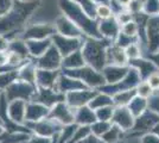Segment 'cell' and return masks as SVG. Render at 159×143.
<instances>
[{
	"mask_svg": "<svg viewBox=\"0 0 159 143\" xmlns=\"http://www.w3.org/2000/svg\"><path fill=\"white\" fill-rule=\"evenodd\" d=\"M141 81V78H140L139 73L135 70L134 68L129 67L127 74L120 80V81L115 82V83H106L103 85L102 87L98 91H102V92H106L107 94L114 95L118 92L121 91H127V89H134L137 87V85Z\"/></svg>",
	"mask_w": 159,
	"mask_h": 143,
	"instance_id": "4",
	"label": "cell"
},
{
	"mask_svg": "<svg viewBox=\"0 0 159 143\" xmlns=\"http://www.w3.org/2000/svg\"><path fill=\"white\" fill-rule=\"evenodd\" d=\"M111 126H112V122L96 119V121L90 125V131H92V134L95 135V136L102 137L107 131H108V129H109Z\"/></svg>",
	"mask_w": 159,
	"mask_h": 143,
	"instance_id": "33",
	"label": "cell"
},
{
	"mask_svg": "<svg viewBox=\"0 0 159 143\" xmlns=\"http://www.w3.org/2000/svg\"><path fill=\"white\" fill-rule=\"evenodd\" d=\"M63 73L74 76L76 79H79L84 83V86L92 89H100L103 85H106L105 78L100 70H96L95 68L84 64L83 67L77 69H71V70H63Z\"/></svg>",
	"mask_w": 159,
	"mask_h": 143,
	"instance_id": "2",
	"label": "cell"
},
{
	"mask_svg": "<svg viewBox=\"0 0 159 143\" xmlns=\"http://www.w3.org/2000/svg\"><path fill=\"white\" fill-rule=\"evenodd\" d=\"M152 132H154V134H157V135L159 136V123H158V124H157V125H156V126H154V128L152 129Z\"/></svg>",
	"mask_w": 159,
	"mask_h": 143,
	"instance_id": "46",
	"label": "cell"
},
{
	"mask_svg": "<svg viewBox=\"0 0 159 143\" xmlns=\"http://www.w3.org/2000/svg\"><path fill=\"white\" fill-rule=\"evenodd\" d=\"M114 106H115V105H109V106H105V107H101V109L95 110L96 119L111 122V121H112V117H113V112H114Z\"/></svg>",
	"mask_w": 159,
	"mask_h": 143,
	"instance_id": "37",
	"label": "cell"
},
{
	"mask_svg": "<svg viewBox=\"0 0 159 143\" xmlns=\"http://www.w3.org/2000/svg\"><path fill=\"white\" fill-rule=\"evenodd\" d=\"M140 143H159V136L152 131L146 132L140 137Z\"/></svg>",
	"mask_w": 159,
	"mask_h": 143,
	"instance_id": "39",
	"label": "cell"
},
{
	"mask_svg": "<svg viewBox=\"0 0 159 143\" xmlns=\"http://www.w3.org/2000/svg\"><path fill=\"white\" fill-rule=\"evenodd\" d=\"M122 132H124V130L120 129L118 125L112 124V126L108 129V131H107L106 134L101 137V138L106 143H116L120 140Z\"/></svg>",
	"mask_w": 159,
	"mask_h": 143,
	"instance_id": "35",
	"label": "cell"
},
{
	"mask_svg": "<svg viewBox=\"0 0 159 143\" xmlns=\"http://www.w3.org/2000/svg\"><path fill=\"white\" fill-rule=\"evenodd\" d=\"M86 64L84 59H83V55L81 50H76L71 54L66 55L63 57V61H62V69L63 70H71V69H77L81 68Z\"/></svg>",
	"mask_w": 159,
	"mask_h": 143,
	"instance_id": "26",
	"label": "cell"
},
{
	"mask_svg": "<svg viewBox=\"0 0 159 143\" xmlns=\"http://www.w3.org/2000/svg\"><path fill=\"white\" fill-rule=\"evenodd\" d=\"M25 143H52V138L39 136V135H36V134H31L29 140Z\"/></svg>",
	"mask_w": 159,
	"mask_h": 143,
	"instance_id": "40",
	"label": "cell"
},
{
	"mask_svg": "<svg viewBox=\"0 0 159 143\" xmlns=\"http://www.w3.org/2000/svg\"><path fill=\"white\" fill-rule=\"evenodd\" d=\"M55 88L57 89L58 92H61V93L66 94V93L76 91V89L88 88V87H86L84 83L81 81V80H79V79H76L74 76H70V75L61 72L60 76L57 79V82L55 85Z\"/></svg>",
	"mask_w": 159,
	"mask_h": 143,
	"instance_id": "16",
	"label": "cell"
},
{
	"mask_svg": "<svg viewBox=\"0 0 159 143\" xmlns=\"http://www.w3.org/2000/svg\"><path fill=\"white\" fill-rule=\"evenodd\" d=\"M31 132L29 131H7L0 135V143H25Z\"/></svg>",
	"mask_w": 159,
	"mask_h": 143,
	"instance_id": "27",
	"label": "cell"
},
{
	"mask_svg": "<svg viewBox=\"0 0 159 143\" xmlns=\"http://www.w3.org/2000/svg\"><path fill=\"white\" fill-rule=\"evenodd\" d=\"M56 34L55 24H32L30 26L25 27L19 37L23 40H44V38H51Z\"/></svg>",
	"mask_w": 159,
	"mask_h": 143,
	"instance_id": "8",
	"label": "cell"
},
{
	"mask_svg": "<svg viewBox=\"0 0 159 143\" xmlns=\"http://www.w3.org/2000/svg\"><path fill=\"white\" fill-rule=\"evenodd\" d=\"M135 92H137V95H140L143 98H151L154 93V91L152 89V87L150 86V83L146 81V80H141V81L135 87Z\"/></svg>",
	"mask_w": 159,
	"mask_h": 143,
	"instance_id": "36",
	"label": "cell"
},
{
	"mask_svg": "<svg viewBox=\"0 0 159 143\" xmlns=\"http://www.w3.org/2000/svg\"><path fill=\"white\" fill-rule=\"evenodd\" d=\"M26 102L25 100H10L8 102V107H7V113L8 118L16 124L19 125H25V116H26Z\"/></svg>",
	"mask_w": 159,
	"mask_h": 143,
	"instance_id": "17",
	"label": "cell"
},
{
	"mask_svg": "<svg viewBox=\"0 0 159 143\" xmlns=\"http://www.w3.org/2000/svg\"><path fill=\"white\" fill-rule=\"evenodd\" d=\"M49 113H50V107H48L44 104L36 102V100H30L26 102L25 124L44 119V118L49 117Z\"/></svg>",
	"mask_w": 159,
	"mask_h": 143,
	"instance_id": "15",
	"label": "cell"
},
{
	"mask_svg": "<svg viewBox=\"0 0 159 143\" xmlns=\"http://www.w3.org/2000/svg\"><path fill=\"white\" fill-rule=\"evenodd\" d=\"M25 125L27 126V129L31 131V134H36V135L44 137H50V138L57 136L61 132L62 128H63L62 124H60L57 121H55L50 117H47V118L37 121V122L26 123Z\"/></svg>",
	"mask_w": 159,
	"mask_h": 143,
	"instance_id": "5",
	"label": "cell"
},
{
	"mask_svg": "<svg viewBox=\"0 0 159 143\" xmlns=\"http://www.w3.org/2000/svg\"><path fill=\"white\" fill-rule=\"evenodd\" d=\"M36 91H37L36 85L24 81V80H20V79H17L4 91V93L6 95L8 102L10 100H16V99L30 102L33 99V97L36 94Z\"/></svg>",
	"mask_w": 159,
	"mask_h": 143,
	"instance_id": "3",
	"label": "cell"
},
{
	"mask_svg": "<svg viewBox=\"0 0 159 143\" xmlns=\"http://www.w3.org/2000/svg\"><path fill=\"white\" fill-rule=\"evenodd\" d=\"M4 131H5V128H4V125H2V123L0 122V135H1V134H2Z\"/></svg>",
	"mask_w": 159,
	"mask_h": 143,
	"instance_id": "47",
	"label": "cell"
},
{
	"mask_svg": "<svg viewBox=\"0 0 159 143\" xmlns=\"http://www.w3.org/2000/svg\"><path fill=\"white\" fill-rule=\"evenodd\" d=\"M98 89H92V88H82V89H76L73 92L66 93L64 97V100L68 105H70L73 109H79L82 106L88 105L92 98H93Z\"/></svg>",
	"mask_w": 159,
	"mask_h": 143,
	"instance_id": "11",
	"label": "cell"
},
{
	"mask_svg": "<svg viewBox=\"0 0 159 143\" xmlns=\"http://www.w3.org/2000/svg\"><path fill=\"white\" fill-rule=\"evenodd\" d=\"M92 109L95 111L101 107H105V106H109V105H114L113 102V97L109 94H107L106 92H102V91H96V93L92 98L90 102L88 104Z\"/></svg>",
	"mask_w": 159,
	"mask_h": 143,
	"instance_id": "28",
	"label": "cell"
},
{
	"mask_svg": "<svg viewBox=\"0 0 159 143\" xmlns=\"http://www.w3.org/2000/svg\"><path fill=\"white\" fill-rule=\"evenodd\" d=\"M61 72H62V69L61 70H50V69L37 68L36 86L43 87V88H53Z\"/></svg>",
	"mask_w": 159,
	"mask_h": 143,
	"instance_id": "19",
	"label": "cell"
},
{
	"mask_svg": "<svg viewBox=\"0 0 159 143\" xmlns=\"http://www.w3.org/2000/svg\"><path fill=\"white\" fill-rule=\"evenodd\" d=\"M64 97H66V94L58 92L55 87H53V88L37 87L36 94H34L32 100L42 102V104H44L48 107H52L55 104L64 100Z\"/></svg>",
	"mask_w": 159,
	"mask_h": 143,
	"instance_id": "13",
	"label": "cell"
},
{
	"mask_svg": "<svg viewBox=\"0 0 159 143\" xmlns=\"http://www.w3.org/2000/svg\"><path fill=\"white\" fill-rule=\"evenodd\" d=\"M62 61H63V56L53 44L40 57L34 60L37 68L50 69V70H61Z\"/></svg>",
	"mask_w": 159,
	"mask_h": 143,
	"instance_id": "7",
	"label": "cell"
},
{
	"mask_svg": "<svg viewBox=\"0 0 159 143\" xmlns=\"http://www.w3.org/2000/svg\"><path fill=\"white\" fill-rule=\"evenodd\" d=\"M90 134H92V131H90L89 125H77L76 130L74 131L73 136L70 137V140L66 143H80L87 136H89Z\"/></svg>",
	"mask_w": 159,
	"mask_h": 143,
	"instance_id": "32",
	"label": "cell"
},
{
	"mask_svg": "<svg viewBox=\"0 0 159 143\" xmlns=\"http://www.w3.org/2000/svg\"><path fill=\"white\" fill-rule=\"evenodd\" d=\"M113 42L106 38H96L86 36L83 40V45L81 51L86 64L95 68L96 70H102L106 66V50L108 45Z\"/></svg>",
	"mask_w": 159,
	"mask_h": 143,
	"instance_id": "1",
	"label": "cell"
},
{
	"mask_svg": "<svg viewBox=\"0 0 159 143\" xmlns=\"http://www.w3.org/2000/svg\"><path fill=\"white\" fill-rule=\"evenodd\" d=\"M137 95L135 88L127 89V91H121L113 95V102L115 106H128L133 98Z\"/></svg>",
	"mask_w": 159,
	"mask_h": 143,
	"instance_id": "30",
	"label": "cell"
},
{
	"mask_svg": "<svg viewBox=\"0 0 159 143\" xmlns=\"http://www.w3.org/2000/svg\"><path fill=\"white\" fill-rule=\"evenodd\" d=\"M125 53L127 55V59H128V62L132 61V60H135V59H139L141 56H144V53H143V49H141V44L138 42H133L129 45H127L125 48Z\"/></svg>",
	"mask_w": 159,
	"mask_h": 143,
	"instance_id": "34",
	"label": "cell"
},
{
	"mask_svg": "<svg viewBox=\"0 0 159 143\" xmlns=\"http://www.w3.org/2000/svg\"><path fill=\"white\" fill-rule=\"evenodd\" d=\"M26 45L29 49V54L32 60L40 57L47 51L49 48L52 45L51 38H44V40H27Z\"/></svg>",
	"mask_w": 159,
	"mask_h": 143,
	"instance_id": "23",
	"label": "cell"
},
{
	"mask_svg": "<svg viewBox=\"0 0 159 143\" xmlns=\"http://www.w3.org/2000/svg\"><path fill=\"white\" fill-rule=\"evenodd\" d=\"M18 79L24 80L30 83L36 85V74H37V66L36 62L32 59H29L26 62H24L19 68L17 69Z\"/></svg>",
	"mask_w": 159,
	"mask_h": 143,
	"instance_id": "24",
	"label": "cell"
},
{
	"mask_svg": "<svg viewBox=\"0 0 159 143\" xmlns=\"http://www.w3.org/2000/svg\"><path fill=\"white\" fill-rule=\"evenodd\" d=\"M8 40H7L6 36H4V35L0 34V51H2V50H7V48H8Z\"/></svg>",
	"mask_w": 159,
	"mask_h": 143,
	"instance_id": "45",
	"label": "cell"
},
{
	"mask_svg": "<svg viewBox=\"0 0 159 143\" xmlns=\"http://www.w3.org/2000/svg\"><path fill=\"white\" fill-rule=\"evenodd\" d=\"M134 121H135V117L132 115L128 106H114V112L111 121L112 124L118 125L124 131H128L133 129Z\"/></svg>",
	"mask_w": 159,
	"mask_h": 143,
	"instance_id": "12",
	"label": "cell"
},
{
	"mask_svg": "<svg viewBox=\"0 0 159 143\" xmlns=\"http://www.w3.org/2000/svg\"><path fill=\"white\" fill-rule=\"evenodd\" d=\"M0 67H10L8 66V51H0Z\"/></svg>",
	"mask_w": 159,
	"mask_h": 143,
	"instance_id": "44",
	"label": "cell"
},
{
	"mask_svg": "<svg viewBox=\"0 0 159 143\" xmlns=\"http://www.w3.org/2000/svg\"><path fill=\"white\" fill-rule=\"evenodd\" d=\"M49 117L55 121L64 125L74 124L75 123V109H73L70 105H68L66 100L55 104L52 107H50Z\"/></svg>",
	"mask_w": 159,
	"mask_h": 143,
	"instance_id": "10",
	"label": "cell"
},
{
	"mask_svg": "<svg viewBox=\"0 0 159 143\" xmlns=\"http://www.w3.org/2000/svg\"><path fill=\"white\" fill-rule=\"evenodd\" d=\"M96 121V115L89 105L75 110V124L77 125H92Z\"/></svg>",
	"mask_w": 159,
	"mask_h": 143,
	"instance_id": "25",
	"label": "cell"
},
{
	"mask_svg": "<svg viewBox=\"0 0 159 143\" xmlns=\"http://www.w3.org/2000/svg\"><path fill=\"white\" fill-rule=\"evenodd\" d=\"M148 109L153 110L159 115V94H153L151 98H148Z\"/></svg>",
	"mask_w": 159,
	"mask_h": 143,
	"instance_id": "42",
	"label": "cell"
},
{
	"mask_svg": "<svg viewBox=\"0 0 159 143\" xmlns=\"http://www.w3.org/2000/svg\"><path fill=\"white\" fill-rule=\"evenodd\" d=\"M106 63L115 66H128V59L125 53V48L115 44L114 42L111 43L106 50Z\"/></svg>",
	"mask_w": 159,
	"mask_h": 143,
	"instance_id": "18",
	"label": "cell"
},
{
	"mask_svg": "<svg viewBox=\"0 0 159 143\" xmlns=\"http://www.w3.org/2000/svg\"><path fill=\"white\" fill-rule=\"evenodd\" d=\"M159 123V115L156 113L153 110L147 109L140 116L135 117L134 125L132 131L137 132L138 135L143 136L146 132L152 131V129Z\"/></svg>",
	"mask_w": 159,
	"mask_h": 143,
	"instance_id": "9",
	"label": "cell"
},
{
	"mask_svg": "<svg viewBox=\"0 0 159 143\" xmlns=\"http://www.w3.org/2000/svg\"><path fill=\"white\" fill-rule=\"evenodd\" d=\"M128 109L131 110V112L134 117L140 116L143 112H145L146 110L148 109V99L143 98L140 95H135L131 100V102L128 104Z\"/></svg>",
	"mask_w": 159,
	"mask_h": 143,
	"instance_id": "29",
	"label": "cell"
},
{
	"mask_svg": "<svg viewBox=\"0 0 159 143\" xmlns=\"http://www.w3.org/2000/svg\"><path fill=\"white\" fill-rule=\"evenodd\" d=\"M95 16L99 18L100 21H103V19L112 18V17H113V11H112V8H111V7L106 6V5H100L99 7H96Z\"/></svg>",
	"mask_w": 159,
	"mask_h": 143,
	"instance_id": "38",
	"label": "cell"
},
{
	"mask_svg": "<svg viewBox=\"0 0 159 143\" xmlns=\"http://www.w3.org/2000/svg\"><path fill=\"white\" fill-rule=\"evenodd\" d=\"M146 81L150 83V86L152 87V89L154 91V92L158 91L159 89V70L152 73V74L146 79Z\"/></svg>",
	"mask_w": 159,
	"mask_h": 143,
	"instance_id": "41",
	"label": "cell"
},
{
	"mask_svg": "<svg viewBox=\"0 0 159 143\" xmlns=\"http://www.w3.org/2000/svg\"><path fill=\"white\" fill-rule=\"evenodd\" d=\"M56 34H60L66 37H76V38H83L86 37L83 31L80 29L70 18L68 17H61L55 23Z\"/></svg>",
	"mask_w": 159,
	"mask_h": 143,
	"instance_id": "14",
	"label": "cell"
},
{
	"mask_svg": "<svg viewBox=\"0 0 159 143\" xmlns=\"http://www.w3.org/2000/svg\"><path fill=\"white\" fill-rule=\"evenodd\" d=\"M129 66H115V64H107L105 68L101 70V73L105 78L106 83H115L120 81L127 74Z\"/></svg>",
	"mask_w": 159,
	"mask_h": 143,
	"instance_id": "22",
	"label": "cell"
},
{
	"mask_svg": "<svg viewBox=\"0 0 159 143\" xmlns=\"http://www.w3.org/2000/svg\"><path fill=\"white\" fill-rule=\"evenodd\" d=\"M0 94H1V92H0Z\"/></svg>",
	"mask_w": 159,
	"mask_h": 143,
	"instance_id": "49",
	"label": "cell"
},
{
	"mask_svg": "<svg viewBox=\"0 0 159 143\" xmlns=\"http://www.w3.org/2000/svg\"><path fill=\"white\" fill-rule=\"evenodd\" d=\"M120 30H121V26L116 21V19L113 17L108 19H103L99 23V32L101 37L111 42H114L116 40L118 35L120 34Z\"/></svg>",
	"mask_w": 159,
	"mask_h": 143,
	"instance_id": "21",
	"label": "cell"
},
{
	"mask_svg": "<svg viewBox=\"0 0 159 143\" xmlns=\"http://www.w3.org/2000/svg\"><path fill=\"white\" fill-rule=\"evenodd\" d=\"M128 66L134 68L139 73L141 80H146L152 73L158 70L157 66L154 64V62L151 61L148 57H145V56H141L139 59L129 61L128 62Z\"/></svg>",
	"mask_w": 159,
	"mask_h": 143,
	"instance_id": "20",
	"label": "cell"
},
{
	"mask_svg": "<svg viewBox=\"0 0 159 143\" xmlns=\"http://www.w3.org/2000/svg\"><path fill=\"white\" fill-rule=\"evenodd\" d=\"M83 40H84V37L83 38L66 37V36H62L60 34H55L51 37L52 44L57 48V50L60 51L63 57L76 51V50H81V48L83 45Z\"/></svg>",
	"mask_w": 159,
	"mask_h": 143,
	"instance_id": "6",
	"label": "cell"
},
{
	"mask_svg": "<svg viewBox=\"0 0 159 143\" xmlns=\"http://www.w3.org/2000/svg\"><path fill=\"white\" fill-rule=\"evenodd\" d=\"M80 143H106L101 137H98L93 135V134H90L89 136H87L84 140H82Z\"/></svg>",
	"mask_w": 159,
	"mask_h": 143,
	"instance_id": "43",
	"label": "cell"
},
{
	"mask_svg": "<svg viewBox=\"0 0 159 143\" xmlns=\"http://www.w3.org/2000/svg\"><path fill=\"white\" fill-rule=\"evenodd\" d=\"M17 79H18L17 69H8L0 73V92H4Z\"/></svg>",
	"mask_w": 159,
	"mask_h": 143,
	"instance_id": "31",
	"label": "cell"
},
{
	"mask_svg": "<svg viewBox=\"0 0 159 143\" xmlns=\"http://www.w3.org/2000/svg\"><path fill=\"white\" fill-rule=\"evenodd\" d=\"M52 143H58V141H57V136H55L52 138Z\"/></svg>",
	"mask_w": 159,
	"mask_h": 143,
	"instance_id": "48",
	"label": "cell"
}]
</instances>
